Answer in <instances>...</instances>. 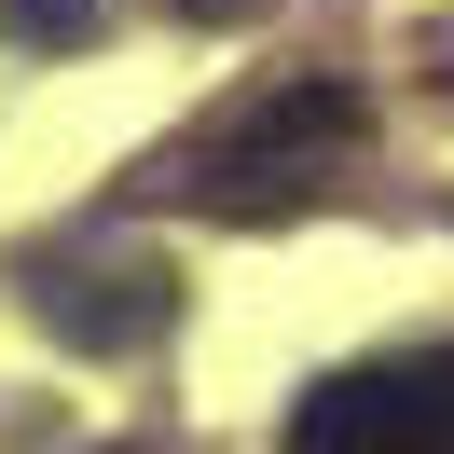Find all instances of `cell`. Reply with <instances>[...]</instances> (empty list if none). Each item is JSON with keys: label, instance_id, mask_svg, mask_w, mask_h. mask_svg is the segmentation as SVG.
I'll list each match as a JSON object with an SVG mask.
<instances>
[{"label": "cell", "instance_id": "4", "mask_svg": "<svg viewBox=\"0 0 454 454\" xmlns=\"http://www.w3.org/2000/svg\"><path fill=\"white\" fill-rule=\"evenodd\" d=\"M0 42H14V56H83L97 0H0Z\"/></svg>", "mask_w": 454, "mask_h": 454}, {"label": "cell", "instance_id": "2", "mask_svg": "<svg viewBox=\"0 0 454 454\" xmlns=\"http://www.w3.org/2000/svg\"><path fill=\"white\" fill-rule=\"evenodd\" d=\"M289 454H454V344H399V358L303 386Z\"/></svg>", "mask_w": 454, "mask_h": 454}, {"label": "cell", "instance_id": "3", "mask_svg": "<svg viewBox=\"0 0 454 454\" xmlns=\"http://www.w3.org/2000/svg\"><path fill=\"white\" fill-rule=\"evenodd\" d=\"M28 303L56 317L69 344H97V358H111V344H166V317H179V289H166V262H28Z\"/></svg>", "mask_w": 454, "mask_h": 454}, {"label": "cell", "instance_id": "1", "mask_svg": "<svg viewBox=\"0 0 454 454\" xmlns=\"http://www.w3.org/2000/svg\"><path fill=\"white\" fill-rule=\"evenodd\" d=\"M358 138H372L358 83H276L262 111H234V124H221V152L179 179V207H207V221H276V207H303Z\"/></svg>", "mask_w": 454, "mask_h": 454}]
</instances>
